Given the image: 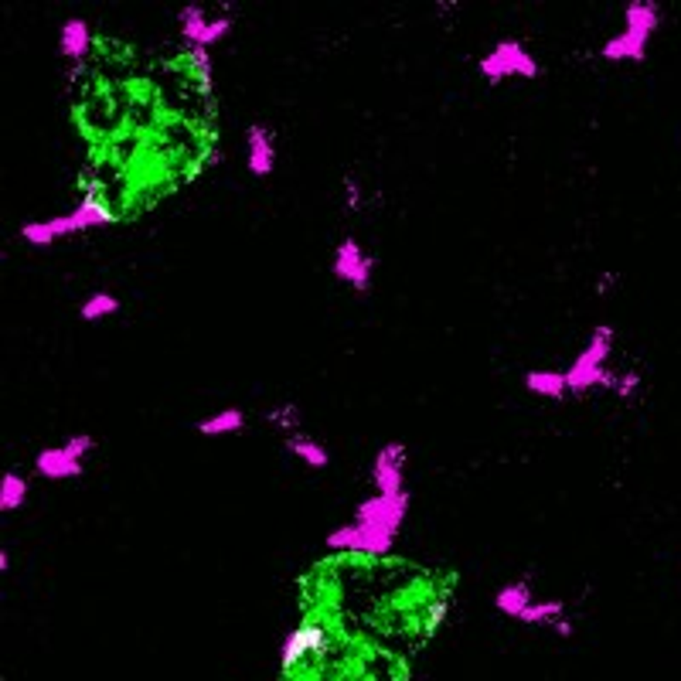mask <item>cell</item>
Here are the masks:
<instances>
[{"label": "cell", "mask_w": 681, "mask_h": 681, "mask_svg": "<svg viewBox=\"0 0 681 681\" xmlns=\"http://www.w3.org/2000/svg\"><path fill=\"white\" fill-rule=\"evenodd\" d=\"M378 579L385 590L372 603V627L392 640L426 644V638H433L450 614L457 576L440 569H416L382 555Z\"/></svg>", "instance_id": "6da1fadb"}, {"label": "cell", "mask_w": 681, "mask_h": 681, "mask_svg": "<svg viewBox=\"0 0 681 681\" xmlns=\"http://www.w3.org/2000/svg\"><path fill=\"white\" fill-rule=\"evenodd\" d=\"M661 21V7L654 0H631L627 14H623V31L603 44V58L607 62H644L647 42L654 35Z\"/></svg>", "instance_id": "7a4b0ae2"}, {"label": "cell", "mask_w": 681, "mask_h": 681, "mask_svg": "<svg viewBox=\"0 0 681 681\" xmlns=\"http://www.w3.org/2000/svg\"><path fill=\"white\" fill-rule=\"evenodd\" d=\"M610 352H614V328H610V324H600V328L590 334L586 352L572 361V368H566L569 392H586V389H614L616 375L607 368Z\"/></svg>", "instance_id": "3957f363"}, {"label": "cell", "mask_w": 681, "mask_h": 681, "mask_svg": "<svg viewBox=\"0 0 681 681\" xmlns=\"http://www.w3.org/2000/svg\"><path fill=\"white\" fill-rule=\"evenodd\" d=\"M110 221L112 219L103 208H92L86 201H79L72 215H58V219H48V221H27L21 228V239L31 242V245H51V242L66 239V236L86 232L92 225H110Z\"/></svg>", "instance_id": "277c9868"}, {"label": "cell", "mask_w": 681, "mask_h": 681, "mask_svg": "<svg viewBox=\"0 0 681 681\" xmlns=\"http://www.w3.org/2000/svg\"><path fill=\"white\" fill-rule=\"evenodd\" d=\"M89 450H96V440L89 433H79L66 440L62 446H51V450H42L35 467L42 470L48 481H66V477H79L86 470V457Z\"/></svg>", "instance_id": "5b68a950"}, {"label": "cell", "mask_w": 681, "mask_h": 681, "mask_svg": "<svg viewBox=\"0 0 681 681\" xmlns=\"http://www.w3.org/2000/svg\"><path fill=\"white\" fill-rule=\"evenodd\" d=\"M477 68H481V75L487 82H501V79H511V75H522V79L538 75V62L528 55L522 42H498L477 62Z\"/></svg>", "instance_id": "8992f818"}, {"label": "cell", "mask_w": 681, "mask_h": 681, "mask_svg": "<svg viewBox=\"0 0 681 681\" xmlns=\"http://www.w3.org/2000/svg\"><path fill=\"white\" fill-rule=\"evenodd\" d=\"M228 31H232V18H228V14L212 18L208 7H201V4H188V7L181 11V35H184V42H191V48H205V51H208V48L215 42H221Z\"/></svg>", "instance_id": "52a82bcc"}, {"label": "cell", "mask_w": 681, "mask_h": 681, "mask_svg": "<svg viewBox=\"0 0 681 681\" xmlns=\"http://www.w3.org/2000/svg\"><path fill=\"white\" fill-rule=\"evenodd\" d=\"M372 256L354 239H344L334 249V276L341 283H348L352 290H358V293H365L372 286Z\"/></svg>", "instance_id": "ba28073f"}, {"label": "cell", "mask_w": 681, "mask_h": 681, "mask_svg": "<svg viewBox=\"0 0 681 681\" xmlns=\"http://www.w3.org/2000/svg\"><path fill=\"white\" fill-rule=\"evenodd\" d=\"M245 164L256 177H269L276 167V133L266 123H252L245 130Z\"/></svg>", "instance_id": "9c48e42d"}, {"label": "cell", "mask_w": 681, "mask_h": 681, "mask_svg": "<svg viewBox=\"0 0 681 681\" xmlns=\"http://www.w3.org/2000/svg\"><path fill=\"white\" fill-rule=\"evenodd\" d=\"M372 474H375V491H378V494H389V498L406 494V491H402V474H406V446H402V443H389L385 450H378Z\"/></svg>", "instance_id": "30bf717a"}, {"label": "cell", "mask_w": 681, "mask_h": 681, "mask_svg": "<svg viewBox=\"0 0 681 681\" xmlns=\"http://www.w3.org/2000/svg\"><path fill=\"white\" fill-rule=\"evenodd\" d=\"M58 48H62L66 58H72V62L79 66V62H86L89 55H92L96 35L89 31L86 21H66L62 24V42H58Z\"/></svg>", "instance_id": "8fae6325"}, {"label": "cell", "mask_w": 681, "mask_h": 681, "mask_svg": "<svg viewBox=\"0 0 681 681\" xmlns=\"http://www.w3.org/2000/svg\"><path fill=\"white\" fill-rule=\"evenodd\" d=\"M286 453H293L297 460H304L307 467H313V470H324L330 463V453H328V446L321 440H313V437H307V433H293V437H286Z\"/></svg>", "instance_id": "7c38bea8"}, {"label": "cell", "mask_w": 681, "mask_h": 681, "mask_svg": "<svg viewBox=\"0 0 681 681\" xmlns=\"http://www.w3.org/2000/svg\"><path fill=\"white\" fill-rule=\"evenodd\" d=\"M242 426H245V413L228 406V409H219V413L201 419L198 433L201 437H228V433H239Z\"/></svg>", "instance_id": "4fadbf2b"}, {"label": "cell", "mask_w": 681, "mask_h": 681, "mask_svg": "<svg viewBox=\"0 0 681 681\" xmlns=\"http://www.w3.org/2000/svg\"><path fill=\"white\" fill-rule=\"evenodd\" d=\"M525 385L535 392V396H546V399H562L569 392V382H566V372H531L525 375Z\"/></svg>", "instance_id": "5bb4252c"}, {"label": "cell", "mask_w": 681, "mask_h": 681, "mask_svg": "<svg viewBox=\"0 0 681 681\" xmlns=\"http://www.w3.org/2000/svg\"><path fill=\"white\" fill-rule=\"evenodd\" d=\"M531 600H535V596H531V590H528L525 583H511V586H505L501 593L494 596V607H498L501 614L518 620V616L525 614V607L531 603Z\"/></svg>", "instance_id": "9a60e30c"}, {"label": "cell", "mask_w": 681, "mask_h": 681, "mask_svg": "<svg viewBox=\"0 0 681 681\" xmlns=\"http://www.w3.org/2000/svg\"><path fill=\"white\" fill-rule=\"evenodd\" d=\"M566 616V603L562 600H531L525 607V614L518 616L522 623H555V620H562Z\"/></svg>", "instance_id": "2e32d148"}, {"label": "cell", "mask_w": 681, "mask_h": 681, "mask_svg": "<svg viewBox=\"0 0 681 681\" xmlns=\"http://www.w3.org/2000/svg\"><path fill=\"white\" fill-rule=\"evenodd\" d=\"M120 307H123L120 297H112V293H106V290H96L86 304H82L79 313H82V321L92 324V321H106V317H112V313H120Z\"/></svg>", "instance_id": "e0dca14e"}, {"label": "cell", "mask_w": 681, "mask_h": 681, "mask_svg": "<svg viewBox=\"0 0 681 681\" xmlns=\"http://www.w3.org/2000/svg\"><path fill=\"white\" fill-rule=\"evenodd\" d=\"M266 422L273 426V429H280L286 437H293V433H300V409H297V402H280V406H273L269 413H266Z\"/></svg>", "instance_id": "ac0fdd59"}, {"label": "cell", "mask_w": 681, "mask_h": 681, "mask_svg": "<svg viewBox=\"0 0 681 681\" xmlns=\"http://www.w3.org/2000/svg\"><path fill=\"white\" fill-rule=\"evenodd\" d=\"M27 501V481L21 474H4L0 481V511H18Z\"/></svg>", "instance_id": "d6986e66"}, {"label": "cell", "mask_w": 681, "mask_h": 681, "mask_svg": "<svg viewBox=\"0 0 681 681\" xmlns=\"http://www.w3.org/2000/svg\"><path fill=\"white\" fill-rule=\"evenodd\" d=\"M638 385H640V375H638V372H623V375H616L614 392H616L620 399H634Z\"/></svg>", "instance_id": "ffe728a7"}, {"label": "cell", "mask_w": 681, "mask_h": 681, "mask_svg": "<svg viewBox=\"0 0 681 681\" xmlns=\"http://www.w3.org/2000/svg\"><path fill=\"white\" fill-rule=\"evenodd\" d=\"M344 201H348V212H358V208L365 205V195H361V188H358L354 177H344Z\"/></svg>", "instance_id": "44dd1931"}, {"label": "cell", "mask_w": 681, "mask_h": 681, "mask_svg": "<svg viewBox=\"0 0 681 681\" xmlns=\"http://www.w3.org/2000/svg\"><path fill=\"white\" fill-rule=\"evenodd\" d=\"M552 631H555L559 638H572V634H576V627H572V620H569V616H562V620H555V623H552Z\"/></svg>", "instance_id": "7402d4cb"}]
</instances>
